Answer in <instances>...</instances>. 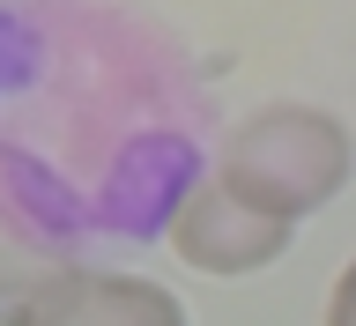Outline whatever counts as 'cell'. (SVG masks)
Here are the masks:
<instances>
[{"label": "cell", "mask_w": 356, "mask_h": 326, "mask_svg": "<svg viewBox=\"0 0 356 326\" xmlns=\"http://www.w3.org/2000/svg\"><path fill=\"white\" fill-rule=\"evenodd\" d=\"M356 171V133L319 104H260L245 111L230 141H222V163L216 178L245 208H260L275 222H305L319 215Z\"/></svg>", "instance_id": "cell-1"}, {"label": "cell", "mask_w": 356, "mask_h": 326, "mask_svg": "<svg viewBox=\"0 0 356 326\" xmlns=\"http://www.w3.org/2000/svg\"><path fill=\"white\" fill-rule=\"evenodd\" d=\"M289 238H297V222H275L260 208H245L222 178H200L171 215V252L186 267H200V275H260V267H275L289 252Z\"/></svg>", "instance_id": "cell-2"}, {"label": "cell", "mask_w": 356, "mask_h": 326, "mask_svg": "<svg viewBox=\"0 0 356 326\" xmlns=\"http://www.w3.org/2000/svg\"><path fill=\"white\" fill-rule=\"evenodd\" d=\"M15 326H186V304L163 282H141V275L52 260Z\"/></svg>", "instance_id": "cell-3"}, {"label": "cell", "mask_w": 356, "mask_h": 326, "mask_svg": "<svg viewBox=\"0 0 356 326\" xmlns=\"http://www.w3.org/2000/svg\"><path fill=\"white\" fill-rule=\"evenodd\" d=\"M44 252H22V245H0V326H15L22 304H30V289L44 282Z\"/></svg>", "instance_id": "cell-4"}, {"label": "cell", "mask_w": 356, "mask_h": 326, "mask_svg": "<svg viewBox=\"0 0 356 326\" xmlns=\"http://www.w3.org/2000/svg\"><path fill=\"white\" fill-rule=\"evenodd\" d=\"M327 326H356V260L334 275V297H327Z\"/></svg>", "instance_id": "cell-5"}]
</instances>
